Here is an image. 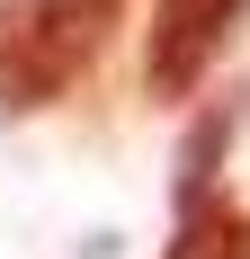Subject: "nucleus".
Listing matches in <instances>:
<instances>
[{"label": "nucleus", "instance_id": "obj_1", "mask_svg": "<svg viewBox=\"0 0 250 259\" xmlns=\"http://www.w3.org/2000/svg\"><path fill=\"white\" fill-rule=\"evenodd\" d=\"M125 0H0V116H36L116 45Z\"/></svg>", "mask_w": 250, "mask_h": 259}, {"label": "nucleus", "instance_id": "obj_2", "mask_svg": "<svg viewBox=\"0 0 250 259\" xmlns=\"http://www.w3.org/2000/svg\"><path fill=\"white\" fill-rule=\"evenodd\" d=\"M250 27V0H152L143 27V99L152 107H188L197 80L224 63V45Z\"/></svg>", "mask_w": 250, "mask_h": 259}, {"label": "nucleus", "instance_id": "obj_3", "mask_svg": "<svg viewBox=\"0 0 250 259\" xmlns=\"http://www.w3.org/2000/svg\"><path fill=\"white\" fill-rule=\"evenodd\" d=\"M232 125H241V107H205L188 125V143H179V214L215 206V161L232 152Z\"/></svg>", "mask_w": 250, "mask_h": 259}, {"label": "nucleus", "instance_id": "obj_4", "mask_svg": "<svg viewBox=\"0 0 250 259\" xmlns=\"http://www.w3.org/2000/svg\"><path fill=\"white\" fill-rule=\"evenodd\" d=\"M161 259H250V214L241 206H197V214H179V233L161 241Z\"/></svg>", "mask_w": 250, "mask_h": 259}]
</instances>
